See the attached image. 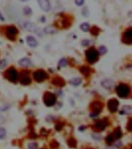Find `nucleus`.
Here are the masks:
<instances>
[{
	"instance_id": "1",
	"label": "nucleus",
	"mask_w": 132,
	"mask_h": 149,
	"mask_svg": "<svg viewBox=\"0 0 132 149\" xmlns=\"http://www.w3.org/2000/svg\"><path fill=\"white\" fill-rule=\"evenodd\" d=\"M117 95L121 98H126L130 94V87L126 84H120L116 88Z\"/></svg>"
},
{
	"instance_id": "2",
	"label": "nucleus",
	"mask_w": 132,
	"mask_h": 149,
	"mask_svg": "<svg viewBox=\"0 0 132 149\" xmlns=\"http://www.w3.org/2000/svg\"><path fill=\"white\" fill-rule=\"evenodd\" d=\"M86 57H87V60L90 63H94L98 60V57H99V53L97 50L94 49H89L86 51Z\"/></svg>"
},
{
	"instance_id": "3",
	"label": "nucleus",
	"mask_w": 132,
	"mask_h": 149,
	"mask_svg": "<svg viewBox=\"0 0 132 149\" xmlns=\"http://www.w3.org/2000/svg\"><path fill=\"white\" fill-rule=\"evenodd\" d=\"M43 101L47 107H52L56 104L57 102V97L55 96V94H52V93L46 92L44 94V97H43Z\"/></svg>"
},
{
	"instance_id": "4",
	"label": "nucleus",
	"mask_w": 132,
	"mask_h": 149,
	"mask_svg": "<svg viewBox=\"0 0 132 149\" xmlns=\"http://www.w3.org/2000/svg\"><path fill=\"white\" fill-rule=\"evenodd\" d=\"M5 77L11 82L15 83L18 80V73L14 68H9L6 70Z\"/></svg>"
},
{
	"instance_id": "5",
	"label": "nucleus",
	"mask_w": 132,
	"mask_h": 149,
	"mask_svg": "<svg viewBox=\"0 0 132 149\" xmlns=\"http://www.w3.org/2000/svg\"><path fill=\"white\" fill-rule=\"evenodd\" d=\"M102 103H100L99 101L94 102L91 105V110H92V113H91V117L93 115H95L97 116V114H100V112L102 110Z\"/></svg>"
},
{
	"instance_id": "6",
	"label": "nucleus",
	"mask_w": 132,
	"mask_h": 149,
	"mask_svg": "<svg viewBox=\"0 0 132 149\" xmlns=\"http://www.w3.org/2000/svg\"><path fill=\"white\" fill-rule=\"evenodd\" d=\"M33 78L36 80L37 82H42L46 78V74L44 70H36V72L33 73Z\"/></svg>"
},
{
	"instance_id": "7",
	"label": "nucleus",
	"mask_w": 132,
	"mask_h": 149,
	"mask_svg": "<svg viewBox=\"0 0 132 149\" xmlns=\"http://www.w3.org/2000/svg\"><path fill=\"white\" fill-rule=\"evenodd\" d=\"M18 30L15 26H9L6 29V36L11 40L15 39V36L17 35Z\"/></svg>"
},
{
	"instance_id": "8",
	"label": "nucleus",
	"mask_w": 132,
	"mask_h": 149,
	"mask_svg": "<svg viewBox=\"0 0 132 149\" xmlns=\"http://www.w3.org/2000/svg\"><path fill=\"white\" fill-rule=\"evenodd\" d=\"M118 105H119L118 100L116 99L110 100L109 101H108V103H107L108 109L110 110V111L113 112V113L117 111V108H118Z\"/></svg>"
},
{
	"instance_id": "9",
	"label": "nucleus",
	"mask_w": 132,
	"mask_h": 149,
	"mask_svg": "<svg viewBox=\"0 0 132 149\" xmlns=\"http://www.w3.org/2000/svg\"><path fill=\"white\" fill-rule=\"evenodd\" d=\"M40 7L45 12H49L50 10V3L49 0H38Z\"/></svg>"
},
{
	"instance_id": "10",
	"label": "nucleus",
	"mask_w": 132,
	"mask_h": 149,
	"mask_svg": "<svg viewBox=\"0 0 132 149\" xmlns=\"http://www.w3.org/2000/svg\"><path fill=\"white\" fill-rule=\"evenodd\" d=\"M123 40L125 41L126 43H131L132 42V30L131 29H128L126 32L124 33V36H123Z\"/></svg>"
},
{
	"instance_id": "11",
	"label": "nucleus",
	"mask_w": 132,
	"mask_h": 149,
	"mask_svg": "<svg viewBox=\"0 0 132 149\" xmlns=\"http://www.w3.org/2000/svg\"><path fill=\"white\" fill-rule=\"evenodd\" d=\"M23 26L25 28L26 30H28V31H30V32H34L36 33H37V31L39 30L36 26H35L32 23H31L30 22H25L23 24Z\"/></svg>"
},
{
	"instance_id": "12",
	"label": "nucleus",
	"mask_w": 132,
	"mask_h": 149,
	"mask_svg": "<svg viewBox=\"0 0 132 149\" xmlns=\"http://www.w3.org/2000/svg\"><path fill=\"white\" fill-rule=\"evenodd\" d=\"M101 85H102L103 87H104L105 89H111L114 86V82L112 80L110 79H106L104 80H103L101 82Z\"/></svg>"
},
{
	"instance_id": "13",
	"label": "nucleus",
	"mask_w": 132,
	"mask_h": 149,
	"mask_svg": "<svg viewBox=\"0 0 132 149\" xmlns=\"http://www.w3.org/2000/svg\"><path fill=\"white\" fill-rule=\"evenodd\" d=\"M107 125V121H97V123L94 124V129L97 130V131H104Z\"/></svg>"
},
{
	"instance_id": "14",
	"label": "nucleus",
	"mask_w": 132,
	"mask_h": 149,
	"mask_svg": "<svg viewBox=\"0 0 132 149\" xmlns=\"http://www.w3.org/2000/svg\"><path fill=\"white\" fill-rule=\"evenodd\" d=\"M26 42H27V44L30 46V47H37L38 45L36 40L33 36H31L26 38Z\"/></svg>"
},
{
	"instance_id": "15",
	"label": "nucleus",
	"mask_w": 132,
	"mask_h": 149,
	"mask_svg": "<svg viewBox=\"0 0 132 149\" xmlns=\"http://www.w3.org/2000/svg\"><path fill=\"white\" fill-rule=\"evenodd\" d=\"M19 64L23 66V67H30L32 64L31 63V60L28 58H23L19 61Z\"/></svg>"
},
{
	"instance_id": "16",
	"label": "nucleus",
	"mask_w": 132,
	"mask_h": 149,
	"mask_svg": "<svg viewBox=\"0 0 132 149\" xmlns=\"http://www.w3.org/2000/svg\"><path fill=\"white\" fill-rule=\"evenodd\" d=\"M81 82H82V80L79 77H74L70 80V84H72L73 86H79L81 84Z\"/></svg>"
},
{
	"instance_id": "17",
	"label": "nucleus",
	"mask_w": 132,
	"mask_h": 149,
	"mask_svg": "<svg viewBox=\"0 0 132 149\" xmlns=\"http://www.w3.org/2000/svg\"><path fill=\"white\" fill-rule=\"evenodd\" d=\"M20 83L23 85L30 84V83H31V79H30V77H28L27 75H26V76H23V77H21Z\"/></svg>"
},
{
	"instance_id": "18",
	"label": "nucleus",
	"mask_w": 132,
	"mask_h": 149,
	"mask_svg": "<svg viewBox=\"0 0 132 149\" xmlns=\"http://www.w3.org/2000/svg\"><path fill=\"white\" fill-rule=\"evenodd\" d=\"M113 135H114V138H116V139H119V138H121V136H122V132H121V131L119 127H117V129L115 130L114 133L113 134Z\"/></svg>"
},
{
	"instance_id": "19",
	"label": "nucleus",
	"mask_w": 132,
	"mask_h": 149,
	"mask_svg": "<svg viewBox=\"0 0 132 149\" xmlns=\"http://www.w3.org/2000/svg\"><path fill=\"white\" fill-rule=\"evenodd\" d=\"M132 112V107L131 106H124L122 107V112L121 113H124V114H131Z\"/></svg>"
},
{
	"instance_id": "20",
	"label": "nucleus",
	"mask_w": 132,
	"mask_h": 149,
	"mask_svg": "<svg viewBox=\"0 0 132 149\" xmlns=\"http://www.w3.org/2000/svg\"><path fill=\"white\" fill-rule=\"evenodd\" d=\"M114 135H113V134H109L108 136L106 138V142H107V144H111L112 143H114Z\"/></svg>"
},
{
	"instance_id": "21",
	"label": "nucleus",
	"mask_w": 132,
	"mask_h": 149,
	"mask_svg": "<svg viewBox=\"0 0 132 149\" xmlns=\"http://www.w3.org/2000/svg\"><path fill=\"white\" fill-rule=\"evenodd\" d=\"M80 29L83 30V31H84V32H87L89 29H90V25L87 23V22H84L82 23L81 25H80Z\"/></svg>"
},
{
	"instance_id": "22",
	"label": "nucleus",
	"mask_w": 132,
	"mask_h": 149,
	"mask_svg": "<svg viewBox=\"0 0 132 149\" xmlns=\"http://www.w3.org/2000/svg\"><path fill=\"white\" fill-rule=\"evenodd\" d=\"M67 59H64V58L61 59V60H60V62H59V66L61 67H66L67 66Z\"/></svg>"
},
{
	"instance_id": "23",
	"label": "nucleus",
	"mask_w": 132,
	"mask_h": 149,
	"mask_svg": "<svg viewBox=\"0 0 132 149\" xmlns=\"http://www.w3.org/2000/svg\"><path fill=\"white\" fill-rule=\"evenodd\" d=\"M44 32H45L46 33H48V34H52V33H54L55 32V30L53 29V27L49 26H47V27L45 28Z\"/></svg>"
},
{
	"instance_id": "24",
	"label": "nucleus",
	"mask_w": 132,
	"mask_h": 149,
	"mask_svg": "<svg viewBox=\"0 0 132 149\" xmlns=\"http://www.w3.org/2000/svg\"><path fill=\"white\" fill-rule=\"evenodd\" d=\"M80 71L82 73H84V75L87 76V75H89L90 73V69L87 67H83L81 69H80Z\"/></svg>"
},
{
	"instance_id": "25",
	"label": "nucleus",
	"mask_w": 132,
	"mask_h": 149,
	"mask_svg": "<svg viewBox=\"0 0 132 149\" xmlns=\"http://www.w3.org/2000/svg\"><path fill=\"white\" fill-rule=\"evenodd\" d=\"M6 135V131L3 127H0V139H3Z\"/></svg>"
},
{
	"instance_id": "26",
	"label": "nucleus",
	"mask_w": 132,
	"mask_h": 149,
	"mask_svg": "<svg viewBox=\"0 0 132 149\" xmlns=\"http://www.w3.org/2000/svg\"><path fill=\"white\" fill-rule=\"evenodd\" d=\"M23 12H24L26 15H31L32 14V9L29 6H26L24 8V9H23Z\"/></svg>"
},
{
	"instance_id": "27",
	"label": "nucleus",
	"mask_w": 132,
	"mask_h": 149,
	"mask_svg": "<svg viewBox=\"0 0 132 149\" xmlns=\"http://www.w3.org/2000/svg\"><path fill=\"white\" fill-rule=\"evenodd\" d=\"M28 148L29 149H37V144L36 142H31L28 144Z\"/></svg>"
},
{
	"instance_id": "28",
	"label": "nucleus",
	"mask_w": 132,
	"mask_h": 149,
	"mask_svg": "<svg viewBox=\"0 0 132 149\" xmlns=\"http://www.w3.org/2000/svg\"><path fill=\"white\" fill-rule=\"evenodd\" d=\"M99 51H100V53H101V54H105V53H107V48L105 47L102 46V47H100L99 48Z\"/></svg>"
},
{
	"instance_id": "29",
	"label": "nucleus",
	"mask_w": 132,
	"mask_h": 149,
	"mask_svg": "<svg viewBox=\"0 0 132 149\" xmlns=\"http://www.w3.org/2000/svg\"><path fill=\"white\" fill-rule=\"evenodd\" d=\"M76 144H77V142H75V140L70 139V141H69V145H70V147H72V148H74V147L76 146Z\"/></svg>"
},
{
	"instance_id": "30",
	"label": "nucleus",
	"mask_w": 132,
	"mask_h": 149,
	"mask_svg": "<svg viewBox=\"0 0 132 149\" xmlns=\"http://www.w3.org/2000/svg\"><path fill=\"white\" fill-rule=\"evenodd\" d=\"M75 3L79 6H80L84 3V0H75Z\"/></svg>"
},
{
	"instance_id": "31",
	"label": "nucleus",
	"mask_w": 132,
	"mask_h": 149,
	"mask_svg": "<svg viewBox=\"0 0 132 149\" xmlns=\"http://www.w3.org/2000/svg\"><path fill=\"white\" fill-rule=\"evenodd\" d=\"M90 40H85L82 41V45H84V46H88V45H90Z\"/></svg>"
},
{
	"instance_id": "32",
	"label": "nucleus",
	"mask_w": 132,
	"mask_h": 149,
	"mask_svg": "<svg viewBox=\"0 0 132 149\" xmlns=\"http://www.w3.org/2000/svg\"><path fill=\"white\" fill-rule=\"evenodd\" d=\"M6 65V60H3V61H1V63H0V68H3V67H4Z\"/></svg>"
},
{
	"instance_id": "33",
	"label": "nucleus",
	"mask_w": 132,
	"mask_h": 149,
	"mask_svg": "<svg viewBox=\"0 0 132 149\" xmlns=\"http://www.w3.org/2000/svg\"><path fill=\"white\" fill-rule=\"evenodd\" d=\"M93 138H94V139H96V140H100V138H101L100 135H99V134H93Z\"/></svg>"
},
{
	"instance_id": "34",
	"label": "nucleus",
	"mask_w": 132,
	"mask_h": 149,
	"mask_svg": "<svg viewBox=\"0 0 132 149\" xmlns=\"http://www.w3.org/2000/svg\"><path fill=\"white\" fill-rule=\"evenodd\" d=\"M4 117H3V116H2V115H1V114H0V124H2V123H3V121H4Z\"/></svg>"
},
{
	"instance_id": "35",
	"label": "nucleus",
	"mask_w": 132,
	"mask_h": 149,
	"mask_svg": "<svg viewBox=\"0 0 132 149\" xmlns=\"http://www.w3.org/2000/svg\"><path fill=\"white\" fill-rule=\"evenodd\" d=\"M131 122L130 121L129 124H128V129H129V131H131Z\"/></svg>"
},
{
	"instance_id": "36",
	"label": "nucleus",
	"mask_w": 132,
	"mask_h": 149,
	"mask_svg": "<svg viewBox=\"0 0 132 149\" xmlns=\"http://www.w3.org/2000/svg\"><path fill=\"white\" fill-rule=\"evenodd\" d=\"M0 20H3H3H4V18H3V16L1 15V13H0Z\"/></svg>"
},
{
	"instance_id": "37",
	"label": "nucleus",
	"mask_w": 132,
	"mask_h": 149,
	"mask_svg": "<svg viewBox=\"0 0 132 149\" xmlns=\"http://www.w3.org/2000/svg\"><path fill=\"white\" fill-rule=\"evenodd\" d=\"M20 1H22V2H27L29 0H20Z\"/></svg>"
}]
</instances>
